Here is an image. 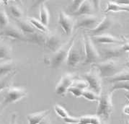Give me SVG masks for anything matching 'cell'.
I'll use <instances>...</instances> for the list:
<instances>
[{
  "mask_svg": "<svg viewBox=\"0 0 129 124\" xmlns=\"http://www.w3.org/2000/svg\"><path fill=\"white\" fill-rule=\"evenodd\" d=\"M77 36V32H76V33L74 34L67 42L63 44L57 51L53 53L51 58H45L44 60L45 62L48 64H50L52 69H57L59 67L63 64V62L67 61L69 52L70 51V48L73 45L74 42L75 41Z\"/></svg>",
  "mask_w": 129,
  "mask_h": 124,
  "instance_id": "1",
  "label": "cell"
},
{
  "mask_svg": "<svg viewBox=\"0 0 129 124\" xmlns=\"http://www.w3.org/2000/svg\"><path fill=\"white\" fill-rule=\"evenodd\" d=\"M83 47L84 52V61L83 62L84 65L87 64H94L100 61L101 55L94 46L92 36L87 33L84 32L83 35Z\"/></svg>",
  "mask_w": 129,
  "mask_h": 124,
  "instance_id": "2",
  "label": "cell"
},
{
  "mask_svg": "<svg viewBox=\"0 0 129 124\" xmlns=\"http://www.w3.org/2000/svg\"><path fill=\"white\" fill-rule=\"evenodd\" d=\"M113 93L110 91L108 92H103L100 94L98 101V106L96 112V115L103 120L108 119L113 110Z\"/></svg>",
  "mask_w": 129,
  "mask_h": 124,
  "instance_id": "3",
  "label": "cell"
},
{
  "mask_svg": "<svg viewBox=\"0 0 129 124\" xmlns=\"http://www.w3.org/2000/svg\"><path fill=\"white\" fill-rule=\"evenodd\" d=\"M93 67L96 68L99 72L100 77L105 79L113 77L117 73H118L122 69L119 65L118 62L114 59L104 60L93 64Z\"/></svg>",
  "mask_w": 129,
  "mask_h": 124,
  "instance_id": "4",
  "label": "cell"
},
{
  "mask_svg": "<svg viewBox=\"0 0 129 124\" xmlns=\"http://www.w3.org/2000/svg\"><path fill=\"white\" fill-rule=\"evenodd\" d=\"M83 51L84 49L82 50L81 48L80 42L77 41V40H75V41L74 42L73 45L70 48L66 61L69 67H77L82 61V60L84 61V52Z\"/></svg>",
  "mask_w": 129,
  "mask_h": 124,
  "instance_id": "5",
  "label": "cell"
},
{
  "mask_svg": "<svg viewBox=\"0 0 129 124\" xmlns=\"http://www.w3.org/2000/svg\"><path fill=\"white\" fill-rule=\"evenodd\" d=\"M84 80L87 82L88 86L91 90L100 95L103 92L102 88V77H100L98 69L93 67L89 72L83 74Z\"/></svg>",
  "mask_w": 129,
  "mask_h": 124,
  "instance_id": "6",
  "label": "cell"
},
{
  "mask_svg": "<svg viewBox=\"0 0 129 124\" xmlns=\"http://www.w3.org/2000/svg\"><path fill=\"white\" fill-rule=\"evenodd\" d=\"M27 95V91L25 88L19 87H9L6 91L3 101L2 103V107H5L10 104L16 103Z\"/></svg>",
  "mask_w": 129,
  "mask_h": 124,
  "instance_id": "7",
  "label": "cell"
},
{
  "mask_svg": "<svg viewBox=\"0 0 129 124\" xmlns=\"http://www.w3.org/2000/svg\"><path fill=\"white\" fill-rule=\"evenodd\" d=\"M77 74L74 73H67L62 76L59 82L57 83L55 91L57 95L65 96L69 89L73 85L74 82L78 79Z\"/></svg>",
  "mask_w": 129,
  "mask_h": 124,
  "instance_id": "8",
  "label": "cell"
},
{
  "mask_svg": "<svg viewBox=\"0 0 129 124\" xmlns=\"http://www.w3.org/2000/svg\"><path fill=\"white\" fill-rule=\"evenodd\" d=\"M2 33V36H5L8 38L13 41H18L27 42V39L26 36L22 32L18 26L14 25H9L5 28L3 29Z\"/></svg>",
  "mask_w": 129,
  "mask_h": 124,
  "instance_id": "9",
  "label": "cell"
},
{
  "mask_svg": "<svg viewBox=\"0 0 129 124\" xmlns=\"http://www.w3.org/2000/svg\"><path fill=\"white\" fill-rule=\"evenodd\" d=\"M99 22V18L94 15L80 16L75 21L74 28L77 30L79 28H87L89 30L98 25Z\"/></svg>",
  "mask_w": 129,
  "mask_h": 124,
  "instance_id": "10",
  "label": "cell"
},
{
  "mask_svg": "<svg viewBox=\"0 0 129 124\" xmlns=\"http://www.w3.org/2000/svg\"><path fill=\"white\" fill-rule=\"evenodd\" d=\"M58 24L66 35L71 36L72 34L75 26V21L72 16L61 11L58 15Z\"/></svg>",
  "mask_w": 129,
  "mask_h": 124,
  "instance_id": "11",
  "label": "cell"
},
{
  "mask_svg": "<svg viewBox=\"0 0 129 124\" xmlns=\"http://www.w3.org/2000/svg\"><path fill=\"white\" fill-rule=\"evenodd\" d=\"M61 36L54 32H50L46 34V38L44 46L48 50L51 51L53 53L57 51L59 48L61 46Z\"/></svg>",
  "mask_w": 129,
  "mask_h": 124,
  "instance_id": "12",
  "label": "cell"
},
{
  "mask_svg": "<svg viewBox=\"0 0 129 124\" xmlns=\"http://www.w3.org/2000/svg\"><path fill=\"white\" fill-rule=\"evenodd\" d=\"M113 23V18L108 15H105L101 19L98 25L96 26L94 28L89 30V34L92 35V36H99L101 35L103 32L110 28Z\"/></svg>",
  "mask_w": 129,
  "mask_h": 124,
  "instance_id": "13",
  "label": "cell"
},
{
  "mask_svg": "<svg viewBox=\"0 0 129 124\" xmlns=\"http://www.w3.org/2000/svg\"><path fill=\"white\" fill-rule=\"evenodd\" d=\"M125 51L122 45H115L113 46L107 47L102 50L103 57L104 60L113 59L114 58H118L123 55Z\"/></svg>",
  "mask_w": 129,
  "mask_h": 124,
  "instance_id": "14",
  "label": "cell"
},
{
  "mask_svg": "<svg viewBox=\"0 0 129 124\" xmlns=\"http://www.w3.org/2000/svg\"><path fill=\"white\" fill-rule=\"evenodd\" d=\"M93 41L98 43L105 44H114V45H123V40L119 39L116 37L113 36L108 33H103L99 36H92Z\"/></svg>",
  "mask_w": 129,
  "mask_h": 124,
  "instance_id": "15",
  "label": "cell"
},
{
  "mask_svg": "<svg viewBox=\"0 0 129 124\" xmlns=\"http://www.w3.org/2000/svg\"><path fill=\"white\" fill-rule=\"evenodd\" d=\"M94 7L93 2L89 1V0H84L82 1V3L79 7L77 12L73 13L72 15L80 16L84 15H94Z\"/></svg>",
  "mask_w": 129,
  "mask_h": 124,
  "instance_id": "16",
  "label": "cell"
},
{
  "mask_svg": "<svg viewBox=\"0 0 129 124\" xmlns=\"http://www.w3.org/2000/svg\"><path fill=\"white\" fill-rule=\"evenodd\" d=\"M49 113L50 110H46L27 115V118L28 120V124H39L43 119L46 118Z\"/></svg>",
  "mask_w": 129,
  "mask_h": 124,
  "instance_id": "17",
  "label": "cell"
},
{
  "mask_svg": "<svg viewBox=\"0 0 129 124\" xmlns=\"http://www.w3.org/2000/svg\"><path fill=\"white\" fill-rule=\"evenodd\" d=\"M108 82L116 83L122 82H129V69H122L118 73L114 75L112 77L106 79Z\"/></svg>",
  "mask_w": 129,
  "mask_h": 124,
  "instance_id": "18",
  "label": "cell"
},
{
  "mask_svg": "<svg viewBox=\"0 0 129 124\" xmlns=\"http://www.w3.org/2000/svg\"><path fill=\"white\" fill-rule=\"evenodd\" d=\"M26 37H27L28 43H32L41 46V45L45 44L46 38V34L37 30L33 34L29 35Z\"/></svg>",
  "mask_w": 129,
  "mask_h": 124,
  "instance_id": "19",
  "label": "cell"
},
{
  "mask_svg": "<svg viewBox=\"0 0 129 124\" xmlns=\"http://www.w3.org/2000/svg\"><path fill=\"white\" fill-rule=\"evenodd\" d=\"M15 64L12 60L4 61L0 63V77H5L6 75L15 72Z\"/></svg>",
  "mask_w": 129,
  "mask_h": 124,
  "instance_id": "20",
  "label": "cell"
},
{
  "mask_svg": "<svg viewBox=\"0 0 129 124\" xmlns=\"http://www.w3.org/2000/svg\"><path fill=\"white\" fill-rule=\"evenodd\" d=\"M17 25H18L17 26L19 27V28L26 36L31 35V34H33L37 31L36 28L31 25L30 22L28 20L21 19V20H17Z\"/></svg>",
  "mask_w": 129,
  "mask_h": 124,
  "instance_id": "21",
  "label": "cell"
},
{
  "mask_svg": "<svg viewBox=\"0 0 129 124\" xmlns=\"http://www.w3.org/2000/svg\"><path fill=\"white\" fill-rule=\"evenodd\" d=\"M109 12H129V7L121 5L117 2H108L107 4V7L104 12L108 13Z\"/></svg>",
  "mask_w": 129,
  "mask_h": 124,
  "instance_id": "22",
  "label": "cell"
},
{
  "mask_svg": "<svg viewBox=\"0 0 129 124\" xmlns=\"http://www.w3.org/2000/svg\"><path fill=\"white\" fill-rule=\"evenodd\" d=\"M40 20L45 25H48L50 21V12L46 5V2H41L40 4Z\"/></svg>",
  "mask_w": 129,
  "mask_h": 124,
  "instance_id": "23",
  "label": "cell"
},
{
  "mask_svg": "<svg viewBox=\"0 0 129 124\" xmlns=\"http://www.w3.org/2000/svg\"><path fill=\"white\" fill-rule=\"evenodd\" d=\"M9 11L10 12L12 16L15 18L17 20L22 19V17L24 15V12L21 7L18 4L15 2L12 3L9 5Z\"/></svg>",
  "mask_w": 129,
  "mask_h": 124,
  "instance_id": "24",
  "label": "cell"
},
{
  "mask_svg": "<svg viewBox=\"0 0 129 124\" xmlns=\"http://www.w3.org/2000/svg\"><path fill=\"white\" fill-rule=\"evenodd\" d=\"M27 20L30 22L31 25L36 28V30L41 32V33H45V34H48L51 32L49 30V29L48 28V27L45 25L44 24H43L40 20H38L35 17H29Z\"/></svg>",
  "mask_w": 129,
  "mask_h": 124,
  "instance_id": "25",
  "label": "cell"
},
{
  "mask_svg": "<svg viewBox=\"0 0 129 124\" xmlns=\"http://www.w3.org/2000/svg\"><path fill=\"white\" fill-rule=\"evenodd\" d=\"M101 119L98 115H87L79 118V122L78 124H100Z\"/></svg>",
  "mask_w": 129,
  "mask_h": 124,
  "instance_id": "26",
  "label": "cell"
},
{
  "mask_svg": "<svg viewBox=\"0 0 129 124\" xmlns=\"http://www.w3.org/2000/svg\"><path fill=\"white\" fill-rule=\"evenodd\" d=\"M12 54V48L7 44L0 45V61L10 60Z\"/></svg>",
  "mask_w": 129,
  "mask_h": 124,
  "instance_id": "27",
  "label": "cell"
},
{
  "mask_svg": "<svg viewBox=\"0 0 129 124\" xmlns=\"http://www.w3.org/2000/svg\"><path fill=\"white\" fill-rule=\"evenodd\" d=\"M15 74L16 72L15 71L13 72L6 75L5 77H2V78H0V92L9 87L11 81H12V78L14 77V76L15 75Z\"/></svg>",
  "mask_w": 129,
  "mask_h": 124,
  "instance_id": "28",
  "label": "cell"
},
{
  "mask_svg": "<svg viewBox=\"0 0 129 124\" xmlns=\"http://www.w3.org/2000/svg\"><path fill=\"white\" fill-rule=\"evenodd\" d=\"M83 98L89 101H92V102H98V103L100 95H98L94 92H93L91 89H85L83 91L82 96Z\"/></svg>",
  "mask_w": 129,
  "mask_h": 124,
  "instance_id": "29",
  "label": "cell"
},
{
  "mask_svg": "<svg viewBox=\"0 0 129 124\" xmlns=\"http://www.w3.org/2000/svg\"><path fill=\"white\" fill-rule=\"evenodd\" d=\"M118 89H124L129 93V82L113 83L110 89V92H113L115 90H118Z\"/></svg>",
  "mask_w": 129,
  "mask_h": 124,
  "instance_id": "30",
  "label": "cell"
},
{
  "mask_svg": "<svg viewBox=\"0 0 129 124\" xmlns=\"http://www.w3.org/2000/svg\"><path fill=\"white\" fill-rule=\"evenodd\" d=\"M10 25V20L7 12L4 10H0V27L3 29Z\"/></svg>",
  "mask_w": 129,
  "mask_h": 124,
  "instance_id": "31",
  "label": "cell"
},
{
  "mask_svg": "<svg viewBox=\"0 0 129 124\" xmlns=\"http://www.w3.org/2000/svg\"><path fill=\"white\" fill-rule=\"evenodd\" d=\"M54 110H55V113H56L57 115H58L62 119L66 118L68 116H69V115L67 111L66 110V109L58 104H56L54 105Z\"/></svg>",
  "mask_w": 129,
  "mask_h": 124,
  "instance_id": "32",
  "label": "cell"
},
{
  "mask_svg": "<svg viewBox=\"0 0 129 124\" xmlns=\"http://www.w3.org/2000/svg\"><path fill=\"white\" fill-rule=\"evenodd\" d=\"M83 91L84 90L79 89V88L75 86H73V85L68 90L69 92L72 93L73 95H74L75 97H77V98H79V97H82V96Z\"/></svg>",
  "mask_w": 129,
  "mask_h": 124,
  "instance_id": "33",
  "label": "cell"
},
{
  "mask_svg": "<svg viewBox=\"0 0 129 124\" xmlns=\"http://www.w3.org/2000/svg\"><path fill=\"white\" fill-rule=\"evenodd\" d=\"M82 3V0H77V1H73L71 4V5L69 7V11L71 12V13L73 14L75 12H77V10L79 8V7L81 5V4Z\"/></svg>",
  "mask_w": 129,
  "mask_h": 124,
  "instance_id": "34",
  "label": "cell"
},
{
  "mask_svg": "<svg viewBox=\"0 0 129 124\" xmlns=\"http://www.w3.org/2000/svg\"><path fill=\"white\" fill-rule=\"evenodd\" d=\"M63 120L67 124H78L79 122V118H75L69 115L67 118L63 119Z\"/></svg>",
  "mask_w": 129,
  "mask_h": 124,
  "instance_id": "35",
  "label": "cell"
},
{
  "mask_svg": "<svg viewBox=\"0 0 129 124\" xmlns=\"http://www.w3.org/2000/svg\"><path fill=\"white\" fill-rule=\"evenodd\" d=\"M123 43L122 46L123 48V50L125 52H129V41L128 38H127L125 36H123Z\"/></svg>",
  "mask_w": 129,
  "mask_h": 124,
  "instance_id": "36",
  "label": "cell"
},
{
  "mask_svg": "<svg viewBox=\"0 0 129 124\" xmlns=\"http://www.w3.org/2000/svg\"><path fill=\"white\" fill-rule=\"evenodd\" d=\"M118 4L121 5L126 6V7H129V0H124V1H116Z\"/></svg>",
  "mask_w": 129,
  "mask_h": 124,
  "instance_id": "37",
  "label": "cell"
},
{
  "mask_svg": "<svg viewBox=\"0 0 129 124\" xmlns=\"http://www.w3.org/2000/svg\"><path fill=\"white\" fill-rule=\"evenodd\" d=\"M10 124H17V115H16V114H13L12 115Z\"/></svg>",
  "mask_w": 129,
  "mask_h": 124,
  "instance_id": "38",
  "label": "cell"
},
{
  "mask_svg": "<svg viewBox=\"0 0 129 124\" xmlns=\"http://www.w3.org/2000/svg\"><path fill=\"white\" fill-rule=\"evenodd\" d=\"M123 112L125 115H129V105H126L123 107Z\"/></svg>",
  "mask_w": 129,
  "mask_h": 124,
  "instance_id": "39",
  "label": "cell"
},
{
  "mask_svg": "<svg viewBox=\"0 0 129 124\" xmlns=\"http://www.w3.org/2000/svg\"><path fill=\"white\" fill-rule=\"evenodd\" d=\"M39 124H51V122L49 118H48V116H47L46 118L43 119Z\"/></svg>",
  "mask_w": 129,
  "mask_h": 124,
  "instance_id": "40",
  "label": "cell"
},
{
  "mask_svg": "<svg viewBox=\"0 0 129 124\" xmlns=\"http://www.w3.org/2000/svg\"><path fill=\"white\" fill-rule=\"evenodd\" d=\"M100 124H108V123L105 121V120H103V119H101V123Z\"/></svg>",
  "mask_w": 129,
  "mask_h": 124,
  "instance_id": "41",
  "label": "cell"
},
{
  "mask_svg": "<svg viewBox=\"0 0 129 124\" xmlns=\"http://www.w3.org/2000/svg\"><path fill=\"white\" fill-rule=\"evenodd\" d=\"M125 97H126V98L128 99V101H129V93H125Z\"/></svg>",
  "mask_w": 129,
  "mask_h": 124,
  "instance_id": "42",
  "label": "cell"
},
{
  "mask_svg": "<svg viewBox=\"0 0 129 124\" xmlns=\"http://www.w3.org/2000/svg\"><path fill=\"white\" fill-rule=\"evenodd\" d=\"M125 124H129V120H126L125 122Z\"/></svg>",
  "mask_w": 129,
  "mask_h": 124,
  "instance_id": "43",
  "label": "cell"
},
{
  "mask_svg": "<svg viewBox=\"0 0 129 124\" xmlns=\"http://www.w3.org/2000/svg\"><path fill=\"white\" fill-rule=\"evenodd\" d=\"M3 3H4V2H0V6L2 5V4H3Z\"/></svg>",
  "mask_w": 129,
  "mask_h": 124,
  "instance_id": "44",
  "label": "cell"
},
{
  "mask_svg": "<svg viewBox=\"0 0 129 124\" xmlns=\"http://www.w3.org/2000/svg\"><path fill=\"white\" fill-rule=\"evenodd\" d=\"M127 66H128V68L129 69V62H127Z\"/></svg>",
  "mask_w": 129,
  "mask_h": 124,
  "instance_id": "45",
  "label": "cell"
},
{
  "mask_svg": "<svg viewBox=\"0 0 129 124\" xmlns=\"http://www.w3.org/2000/svg\"><path fill=\"white\" fill-rule=\"evenodd\" d=\"M125 37H126L127 38H128V39H129V35H128V36H125Z\"/></svg>",
  "mask_w": 129,
  "mask_h": 124,
  "instance_id": "46",
  "label": "cell"
},
{
  "mask_svg": "<svg viewBox=\"0 0 129 124\" xmlns=\"http://www.w3.org/2000/svg\"><path fill=\"white\" fill-rule=\"evenodd\" d=\"M1 36H2V33L0 32V38H1Z\"/></svg>",
  "mask_w": 129,
  "mask_h": 124,
  "instance_id": "47",
  "label": "cell"
},
{
  "mask_svg": "<svg viewBox=\"0 0 129 124\" xmlns=\"http://www.w3.org/2000/svg\"><path fill=\"white\" fill-rule=\"evenodd\" d=\"M128 62H129V52H128Z\"/></svg>",
  "mask_w": 129,
  "mask_h": 124,
  "instance_id": "48",
  "label": "cell"
},
{
  "mask_svg": "<svg viewBox=\"0 0 129 124\" xmlns=\"http://www.w3.org/2000/svg\"><path fill=\"white\" fill-rule=\"evenodd\" d=\"M128 21H129V20H128Z\"/></svg>",
  "mask_w": 129,
  "mask_h": 124,
  "instance_id": "49",
  "label": "cell"
}]
</instances>
